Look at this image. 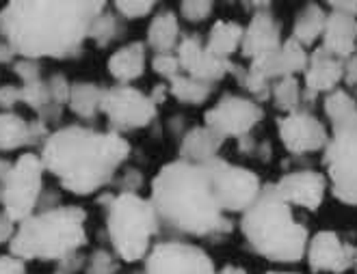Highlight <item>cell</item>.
<instances>
[{"mask_svg":"<svg viewBox=\"0 0 357 274\" xmlns=\"http://www.w3.org/2000/svg\"><path fill=\"white\" fill-rule=\"evenodd\" d=\"M107 7L102 0H11L0 9V37L20 58H76Z\"/></svg>","mask_w":357,"mask_h":274,"instance_id":"6da1fadb","label":"cell"},{"mask_svg":"<svg viewBox=\"0 0 357 274\" xmlns=\"http://www.w3.org/2000/svg\"><path fill=\"white\" fill-rule=\"evenodd\" d=\"M150 201L162 231L186 238H225L234 220L217 203L210 164L174 160L160 166L150 186Z\"/></svg>","mask_w":357,"mask_h":274,"instance_id":"7a4b0ae2","label":"cell"},{"mask_svg":"<svg viewBox=\"0 0 357 274\" xmlns=\"http://www.w3.org/2000/svg\"><path fill=\"white\" fill-rule=\"evenodd\" d=\"M130 152L132 147L126 136L74 123L52 130L39 156L46 173L59 179L63 191L89 197L113 184Z\"/></svg>","mask_w":357,"mask_h":274,"instance_id":"3957f363","label":"cell"},{"mask_svg":"<svg viewBox=\"0 0 357 274\" xmlns=\"http://www.w3.org/2000/svg\"><path fill=\"white\" fill-rule=\"evenodd\" d=\"M241 231L247 246L268 261L297 264L305 257L307 229L295 220L292 207L278 195L273 184H264L258 201L243 214Z\"/></svg>","mask_w":357,"mask_h":274,"instance_id":"277c9868","label":"cell"},{"mask_svg":"<svg viewBox=\"0 0 357 274\" xmlns=\"http://www.w3.org/2000/svg\"><path fill=\"white\" fill-rule=\"evenodd\" d=\"M89 242L87 212L80 205H59L17 225L9 255L22 261H61Z\"/></svg>","mask_w":357,"mask_h":274,"instance_id":"5b68a950","label":"cell"},{"mask_svg":"<svg viewBox=\"0 0 357 274\" xmlns=\"http://www.w3.org/2000/svg\"><path fill=\"white\" fill-rule=\"evenodd\" d=\"M98 203L107 209V236L115 255L123 264L145 261L154 238L162 231L152 201L141 195H115L107 191L98 197Z\"/></svg>","mask_w":357,"mask_h":274,"instance_id":"8992f818","label":"cell"},{"mask_svg":"<svg viewBox=\"0 0 357 274\" xmlns=\"http://www.w3.org/2000/svg\"><path fill=\"white\" fill-rule=\"evenodd\" d=\"M323 162L333 197L344 205H357V113L331 123Z\"/></svg>","mask_w":357,"mask_h":274,"instance_id":"52a82bcc","label":"cell"},{"mask_svg":"<svg viewBox=\"0 0 357 274\" xmlns=\"http://www.w3.org/2000/svg\"><path fill=\"white\" fill-rule=\"evenodd\" d=\"M44 173L46 166L41 162V156L35 152H24L13 162L3 193H0V205L17 225L37 212L39 199L46 191Z\"/></svg>","mask_w":357,"mask_h":274,"instance_id":"ba28073f","label":"cell"},{"mask_svg":"<svg viewBox=\"0 0 357 274\" xmlns=\"http://www.w3.org/2000/svg\"><path fill=\"white\" fill-rule=\"evenodd\" d=\"M102 115L107 117L111 132L123 136L126 132L148 128L158 117V106L150 93L139 91L132 84H113L104 91Z\"/></svg>","mask_w":357,"mask_h":274,"instance_id":"9c48e42d","label":"cell"},{"mask_svg":"<svg viewBox=\"0 0 357 274\" xmlns=\"http://www.w3.org/2000/svg\"><path fill=\"white\" fill-rule=\"evenodd\" d=\"M208 164L210 173H213V191L219 207L227 216L236 212L245 214L258 201L264 188L260 177L254 171H249V168L232 164L223 158H217Z\"/></svg>","mask_w":357,"mask_h":274,"instance_id":"30bf717a","label":"cell"},{"mask_svg":"<svg viewBox=\"0 0 357 274\" xmlns=\"http://www.w3.org/2000/svg\"><path fill=\"white\" fill-rule=\"evenodd\" d=\"M143 274H217L208 252L182 240L156 242L143 261Z\"/></svg>","mask_w":357,"mask_h":274,"instance_id":"8fae6325","label":"cell"},{"mask_svg":"<svg viewBox=\"0 0 357 274\" xmlns=\"http://www.w3.org/2000/svg\"><path fill=\"white\" fill-rule=\"evenodd\" d=\"M264 119V108L256 99L247 95L225 93L221 95L215 106H210L204 115V125L217 130L225 140L249 136L251 130Z\"/></svg>","mask_w":357,"mask_h":274,"instance_id":"7c38bea8","label":"cell"},{"mask_svg":"<svg viewBox=\"0 0 357 274\" xmlns=\"http://www.w3.org/2000/svg\"><path fill=\"white\" fill-rule=\"evenodd\" d=\"M278 134L282 145L292 156H305L321 150L325 152L329 143V134L323 121L305 111L284 115L278 121Z\"/></svg>","mask_w":357,"mask_h":274,"instance_id":"4fadbf2b","label":"cell"},{"mask_svg":"<svg viewBox=\"0 0 357 274\" xmlns=\"http://www.w3.org/2000/svg\"><path fill=\"white\" fill-rule=\"evenodd\" d=\"M176 56L180 61L182 74L202 80L206 84H215L223 80L227 74H234L236 67L232 58H219L213 52H208L206 44L197 35H184L176 50Z\"/></svg>","mask_w":357,"mask_h":274,"instance_id":"5bb4252c","label":"cell"},{"mask_svg":"<svg viewBox=\"0 0 357 274\" xmlns=\"http://www.w3.org/2000/svg\"><path fill=\"white\" fill-rule=\"evenodd\" d=\"M305 259L314 274H342L355 266L357 248L342 242L335 231H319L307 242Z\"/></svg>","mask_w":357,"mask_h":274,"instance_id":"9a60e30c","label":"cell"},{"mask_svg":"<svg viewBox=\"0 0 357 274\" xmlns=\"http://www.w3.org/2000/svg\"><path fill=\"white\" fill-rule=\"evenodd\" d=\"M307 61H310V54L305 52V48L299 44L297 39L288 37V39H284V44L278 50L266 52V54L251 61L247 72L251 76H256V78L273 84L282 78L305 72Z\"/></svg>","mask_w":357,"mask_h":274,"instance_id":"2e32d148","label":"cell"},{"mask_svg":"<svg viewBox=\"0 0 357 274\" xmlns=\"http://www.w3.org/2000/svg\"><path fill=\"white\" fill-rule=\"evenodd\" d=\"M278 195L292 207H305L307 212H317V209L323 205L325 201V193H327V177L319 171H310V168H303V171H292L286 173L282 179H278L275 184Z\"/></svg>","mask_w":357,"mask_h":274,"instance_id":"e0dca14e","label":"cell"},{"mask_svg":"<svg viewBox=\"0 0 357 274\" xmlns=\"http://www.w3.org/2000/svg\"><path fill=\"white\" fill-rule=\"evenodd\" d=\"M284 44L282 39V24L275 19V15L271 13V9H260L254 11L249 24L245 26L243 33V44L241 52L245 58H258L266 52L278 50Z\"/></svg>","mask_w":357,"mask_h":274,"instance_id":"ac0fdd59","label":"cell"},{"mask_svg":"<svg viewBox=\"0 0 357 274\" xmlns=\"http://www.w3.org/2000/svg\"><path fill=\"white\" fill-rule=\"evenodd\" d=\"M344 80V61L329 54L323 48H317L310 54L307 67H305V93L310 102L319 93H331L335 87Z\"/></svg>","mask_w":357,"mask_h":274,"instance_id":"d6986e66","label":"cell"},{"mask_svg":"<svg viewBox=\"0 0 357 274\" xmlns=\"http://www.w3.org/2000/svg\"><path fill=\"white\" fill-rule=\"evenodd\" d=\"M148 65V46L145 41H130L119 46L107 61L109 76L115 84H132L145 74Z\"/></svg>","mask_w":357,"mask_h":274,"instance_id":"ffe728a7","label":"cell"},{"mask_svg":"<svg viewBox=\"0 0 357 274\" xmlns=\"http://www.w3.org/2000/svg\"><path fill=\"white\" fill-rule=\"evenodd\" d=\"M323 50L342 61L357 52V17L342 13H327V24L323 33Z\"/></svg>","mask_w":357,"mask_h":274,"instance_id":"44dd1931","label":"cell"},{"mask_svg":"<svg viewBox=\"0 0 357 274\" xmlns=\"http://www.w3.org/2000/svg\"><path fill=\"white\" fill-rule=\"evenodd\" d=\"M225 138L208 125H195L186 130L180 138V160L193 162V164H206L219 158V152Z\"/></svg>","mask_w":357,"mask_h":274,"instance_id":"7402d4cb","label":"cell"},{"mask_svg":"<svg viewBox=\"0 0 357 274\" xmlns=\"http://www.w3.org/2000/svg\"><path fill=\"white\" fill-rule=\"evenodd\" d=\"M182 41L178 13L172 9H165L154 13L152 22L145 35V46L154 54H176L178 46Z\"/></svg>","mask_w":357,"mask_h":274,"instance_id":"603a6c76","label":"cell"},{"mask_svg":"<svg viewBox=\"0 0 357 274\" xmlns=\"http://www.w3.org/2000/svg\"><path fill=\"white\" fill-rule=\"evenodd\" d=\"M107 87H102L91 80H78L72 82V93L68 108L80 119V121H93L98 115H102V99Z\"/></svg>","mask_w":357,"mask_h":274,"instance_id":"cb8c5ba5","label":"cell"},{"mask_svg":"<svg viewBox=\"0 0 357 274\" xmlns=\"http://www.w3.org/2000/svg\"><path fill=\"white\" fill-rule=\"evenodd\" d=\"M243 33H245V26H241L238 22H232V19H219L208 31V37H206V50L213 52L215 56L219 58H227L232 56L236 50H241V44H243Z\"/></svg>","mask_w":357,"mask_h":274,"instance_id":"d4e9b609","label":"cell"},{"mask_svg":"<svg viewBox=\"0 0 357 274\" xmlns=\"http://www.w3.org/2000/svg\"><path fill=\"white\" fill-rule=\"evenodd\" d=\"M325 24H327V11L319 3H307L295 17V24H292V39H297L303 48H307L319 37H323Z\"/></svg>","mask_w":357,"mask_h":274,"instance_id":"484cf974","label":"cell"},{"mask_svg":"<svg viewBox=\"0 0 357 274\" xmlns=\"http://www.w3.org/2000/svg\"><path fill=\"white\" fill-rule=\"evenodd\" d=\"M31 150V121L17 113L0 111V154Z\"/></svg>","mask_w":357,"mask_h":274,"instance_id":"4316f807","label":"cell"},{"mask_svg":"<svg viewBox=\"0 0 357 274\" xmlns=\"http://www.w3.org/2000/svg\"><path fill=\"white\" fill-rule=\"evenodd\" d=\"M169 84V93L180 102V104H186V106H202L210 99L215 91V84H206L202 80H195L186 74H180L176 76Z\"/></svg>","mask_w":357,"mask_h":274,"instance_id":"83f0119b","label":"cell"},{"mask_svg":"<svg viewBox=\"0 0 357 274\" xmlns=\"http://www.w3.org/2000/svg\"><path fill=\"white\" fill-rule=\"evenodd\" d=\"M121 35H123V19L115 11H109L107 7L93 19L91 31H89V41H93L98 48H109Z\"/></svg>","mask_w":357,"mask_h":274,"instance_id":"f1b7e54d","label":"cell"},{"mask_svg":"<svg viewBox=\"0 0 357 274\" xmlns=\"http://www.w3.org/2000/svg\"><path fill=\"white\" fill-rule=\"evenodd\" d=\"M301 84L295 76H288V78H282L278 82H273L271 87V99L275 104V108L290 115V113H297L299 106H301Z\"/></svg>","mask_w":357,"mask_h":274,"instance_id":"f546056e","label":"cell"},{"mask_svg":"<svg viewBox=\"0 0 357 274\" xmlns=\"http://www.w3.org/2000/svg\"><path fill=\"white\" fill-rule=\"evenodd\" d=\"M357 113V99L342 89H335L327 95L325 99V115L329 119V123H338L349 119L351 115Z\"/></svg>","mask_w":357,"mask_h":274,"instance_id":"4dcf8cb0","label":"cell"},{"mask_svg":"<svg viewBox=\"0 0 357 274\" xmlns=\"http://www.w3.org/2000/svg\"><path fill=\"white\" fill-rule=\"evenodd\" d=\"M22 87V104L39 115L44 113L48 106H52V99H50V91H48V82L46 78L41 80H33V82H26V84H20Z\"/></svg>","mask_w":357,"mask_h":274,"instance_id":"1f68e13d","label":"cell"},{"mask_svg":"<svg viewBox=\"0 0 357 274\" xmlns=\"http://www.w3.org/2000/svg\"><path fill=\"white\" fill-rule=\"evenodd\" d=\"M121 259L109 248H96L85 261V274H117Z\"/></svg>","mask_w":357,"mask_h":274,"instance_id":"d6a6232c","label":"cell"},{"mask_svg":"<svg viewBox=\"0 0 357 274\" xmlns=\"http://www.w3.org/2000/svg\"><path fill=\"white\" fill-rule=\"evenodd\" d=\"M145 184L143 173L139 171L137 166H126L121 173L115 175L113 179V193L115 195H139V191Z\"/></svg>","mask_w":357,"mask_h":274,"instance_id":"836d02e7","label":"cell"},{"mask_svg":"<svg viewBox=\"0 0 357 274\" xmlns=\"http://www.w3.org/2000/svg\"><path fill=\"white\" fill-rule=\"evenodd\" d=\"M156 9V3L152 0H117L113 3V11L123 19H143Z\"/></svg>","mask_w":357,"mask_h":274,"instance_id":"e575fe53","label":"cell"},{"mask_svg":"<svg viewBox=\"0 0 357 274\" xmlns=\"http://www.w3.org/2000/svg\"><path fill=\"white\" fill-rule=\"evenodd\" d=\"M48 82V91H50V99L56 106L66 108L70 104V93H72V82L70 78L63 74V72H54L46 78Z\"/></svg>","mask_w":357,"mask_h":274,"instance_id":"d590c367","label":"cell"},{"mask_svg":"<svg viewBox=\"0 0 357 274\" xmlns=\"http://www.w3.org/2000/svg\"><path fill=\"white\" fill-rule=\"evenodd\" d=\"M215 11V3L210 0H184L180 3V15L191 24H202L213 15Z\"/></svg>","mask_w":357,"mask_h":274,"instance_id":"8d00e7d4","label":"cell"},{"mask_svg":"<svg viewBox=\"0 0 357 274\" xmlns=\"http://www.w3.org/2000/svg\"><path fill=\"white\" fill-rule=\"evenodd\" d=\"M152 72L156 76H160L165 82H172L176 76L182 74V67H180V61L176 54H154L152 56Z\"/></svg>","mask_w":357,"mask_h":274,"instance_id":"74e56055","label":"cell"},{"mask_svg":"<svg viewBox=\"0 0 357 274\" xmlns=\"http://www.w3.org/2000/svg\"><path fill=\"white\" fill-rule=\"evenodd\" d=\"M13 74L22 80V84L33 82V80H41L44 78V72H41V61H33V58H17L11 65Z\"/></svg>","mask_w":357,"mask_h":274,"instance_id":"f35d334b","label":"cell"},{"mask_svg":"<svg viewBox=\"0 0 357 274\" xmlns=\"http://www.w3.org/2000/svg\"><path fill=\"white\" fill-rule=\"evenodd\" d=\"M17 104H22V87H17V84H0V111L13 113Z\"/></svg>","mask_w":357,"mask_h":274,"instance_id":"ab89813d","label":"cell"},{"mask_svg":"<svg viewBox=\"0 0 357 274\" xmlns=\"http://www.w3.org/2000/svg\"><path fill=\"white\" fill-rule=\"evenodd\" d=\"M85 261H87V257L82 255V252H74V255L56 261V268L52 274H78L85 270Z\"/></svg>","mask_w":357,"mask_h":274,"instance_id":"60d3db41","label":"cell"},{"mask_svg":"<svg viewBox=\"0 0 357 274\" xmlns=\"http://www.w3.org/2000/svg\"><path fill=\"white\" fill-rule=\"evenodd\" d=\"M15 231H17V223L5 212V209H0V246L11 244V240L15 238Z\"/></svg>","mask_w":357,"mask_h":274,"instance_id":"b9f144b4","label":"cell"},{"mask_svg":"<svg viewBox=\"0 0 357 274\" xmlns=\"http://www.w3.org/2000/svg\"><path fill=\"white\" fill-rule=\"evenodd\" d=\"M0 274H26V261L13 255H0Z\"/></svg>","mask_w":357,"mask_h":274,"instance_id":"7bdbcfd3","label":"cell"},{"mask_svg":"<svg viewBox=\"0 0 357 274\" xmlns=\"http://www.w3.org/2000/svg\"><path fill=\"white\" fill-rule=\"evenodd\" d=\"M344 82L357 91V52L344 61Z\"/></svg>","mask_w":357,"mask_h":274,"instance_id":"ee69618b","label":"cell"},{"mask_svg":"<svg viewBox=\"0 0 357 274\" xmlns=\"http://www.w3.org/2000/svg\"><path fill=\"white\" fill-rule=\"evenodd\" d=\"M20 56L15 54V50L11 48V44L7 39L0 37V65H13Z\"/></svg>","mask_w":357,"mask_h":274,"instance_id":"f6af8a7d","label":"cell"},{"mask_svg":"<svg viewBox=\"0 0 357 274\" xmlns=\"http://www.w3.org/2000/svg\"><path fill=\"white\" fill-rule=\"evenodd\" d=\"M329 9L342 15L357 17V0H340V3H329Z\"/></svg>","mask_w":357,"mask_h":274,"instance_id":"bcb514c9","label":"cell"},{"mask_svg":"<svg viewBox=\"0 0 357 274\" xmlns=\"http://www.w3.org/2000/svg\"><path fill=\"white\" fill-rule=\"evenodd\" d=\"M169 95H172V93H169V84H167V82H158L156 87L150 91V97L154 99L156 106H160V104H162L167 97H169Z\"/></svg>","mask_w":357,"mask_h":274,"instance_id":"7dc6e473","label":"cell"},{"mask_svg":"<svg viewBox=\"0 0 357 274\" xmlns=\"http://www.w3.org/2000/svg\"><path fill=\"white\" fill-rule=\"evenodd\" d=\"M11 168H13V162L0 156V193H3V186H5L9 173H11Z\"/></svg>","mask_w":357,"mask_h":274,"instance_id":"c3c4849f","label":"cell"},{"mask_svg":"<svg viewBox=\"0 0 357 274\" xmlns=\"http://www.w3.org/2000/svg\"><path fill=\"white\" fill-rule=\"evenodd\" d=\"M217 274H247V270L241 268V266H225V268H221Z\"/></svg>","mask_w":357,"mask_h":274,"instance_id":"681fc988","label":"cell"},{"mask_svg":"<svg viewBox=\"0 0 357 274\" xmlns=\"http://www.w3.org/2000/svg\"><path fill=\"white\" fill-rule=\"evenodd\" d=\"M266 274H297V272H275V270H273V272H266Z\"/></svg>","mask_w":357,"mask_h":274,"instance_id":"f907efd6","label":"cell"},{"mask_svg":"<svg viewBox=\"0 0 357 274\" xmlns=\"http://www.w3.org/2000/svg\"><path fill=\"white\" fill-rule=\"evenodd\" d=\"M355 266H357V261H355Z\"/></svg>","mask_w":357,"mask_h":274,"instance_id":"816d5d0a","label":"cell"}]
</instances>
